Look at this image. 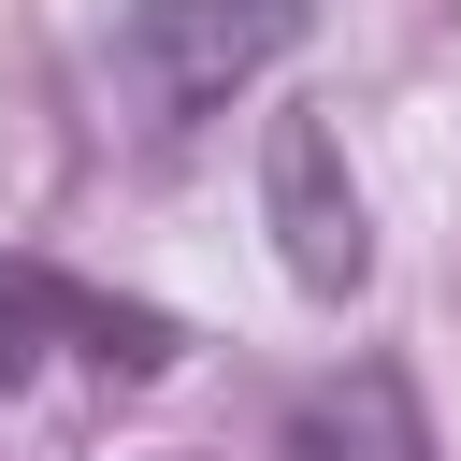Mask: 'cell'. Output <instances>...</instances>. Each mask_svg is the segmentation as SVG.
I'll list each match as a JSON object with an SVG mask.
<instances>
[{
  "instance_id": "obj_4",
  "label": "cell",
  "mask_w": 461,
  "mask_h": 461,
  "mask_svg": "<svg viewBox=\"0 0 461 461\" xmlns=\"http://www.w3.org/2000/svg\"><path fill=\"white\" fill-rule=\"evenodd\" d=\"M274 461H432V432H418V403H403L389 360H346V375H317L274 418Z\"/></svg>"
},
{
  "instance_id": "obj_3",
  "label": "cell",
  "mask_w": 461,
  "mask_h": 461,
  "mask_svg": "<svg viewBox=\"0 0 461 461\" xmlns=\"http://www.w3.org/2000/svg\"><path fill=\"white\" fill-rule=\"evenodd\" d=\"M259 202H274V245H288V274H303L317 303H346V288L375 274V230H360V187H346V158H331V115H274Z\"/></svg>"
},
{
  "instance_id": "obj_2",
  "label": "cell",
  "mask_w": 461,
  "mask_h": 461,
  "mask_svg": "<svg viewBox=\"0 0 461 461\" xmlns=\"http://www.w3.org/2000/svg\"><path fill=\"white\" fill-rule=\"evenodd\" d=\"M303 14L317 0H130L115 14V101H130V130L187 144L245 72H274L303 43Z\"/></svg>"
},
{
  "instance_id": "obj_1",
  "label": "cell",
  "mask_w": 461,
  "mask_h": 461,
  "mask_svg": "<svg viewBox=\"0 0 461 461\" xmlns=\"http://www.w3.org/2000/svg\"><path fill=\"white\" fill-rule=\"evenodd\" d=\"M173 375V317L158 303H101L43 259H0V418H29L43 389L72 403H115V389H158Z\"/></svg>"
}]
</instances>
